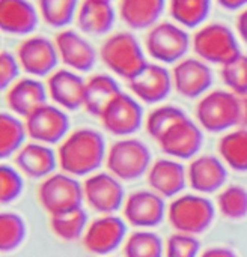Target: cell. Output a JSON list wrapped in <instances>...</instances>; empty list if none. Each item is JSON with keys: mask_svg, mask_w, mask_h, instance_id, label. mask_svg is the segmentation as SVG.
Instances as JSON below:
<instances>
[{"mask_svg": "<svg viewBox=\"0 0 247 257\" xmlns=\"http://www.w3.org/2000/svg\"><path fill=\"white\" fill-rule=\"evenodd\" d=\"M223 161L235 172H247V128H238L219 142Z\"/></svg>", "mask_w": 247, "mask_h": 257, "instance_id": "29", "label": "cell"}, {"mask_svg": "<svg viewBox=\"0 0 247 257\" xmlns=\"http://www.w3.org/2000/svg\"><path fill=\"white\" fill-rule=\"evenodd\" d=\"M39 23L38 9L29 0H0V27L5 33L24 36Z\"/></svg>", "mask_w": 247, "mask_h": 257, "instance_id": "21", "label": "cell"}, {"mask_svg": "<svg viewBox=\"0 0 247 257\" xmlns=\"http://www.w3.org/2000/svg\"><path fill=\"white\" fill-rule=\"evenodd\" d=\"M202 142L204 136L201 128L187 116L171 126L157 143L164 154L174 158L187 160L199 152Z\"/></svg>", "mask_w": 247, "mask_h": 257, "instance_id": "14", "label": "cell"}, {"mask_svg": "<svg viewBox=\"0 0 247 257\" xmlns=\"http://www.w3.org/2000/svg\"><path fill=\"white\" fill-rule=\"evenodd\" d=\"M121 92L122 90L113 77L107 74H95L86 81L83 108L89 114L100 117L103 111L106 110V107Z\"/></svg>", "mask_w": 247, "mask_h": 257, "instance_id": "27", "label": "cell"}, {"mask_svg": "<svg viewBox=\"0 0 247 257\" xmlns=\"http://www.w3.org/2000/svg\"><path fill=\"white\" fill-rule=\"evenodd\" d=\"M228 173L223 163L213 157L204 155L193 160L187 170V181L199 193H214L223 187Z\"/></svg>", "mask_w": 247, "mask_h": 257, "instance_id": "22", "label": "cell"}, {"mask_svg": "<svg viewBox=\"0 0 247 257\" xmlns=\"http://www.w3.org/2000/svg\"><path fill=\"white\" fill-rule=\"evenodd\" d=\"M217 3L228 11H237V9L247 8V0H217Z\"/></svg>", "mask_w": 247, "mask_h": 257, "instance_id": "44", "label": "cell"}, {"mask_svg": "<svg viewBox=\"0 0 247 257\" xmlns=\"http://www.w3.org/2000/svg\"><path fill=\"white\" fill-rule=\"evenodd\" d=\"M27 136L26 123L11 113L0 114V157L6 158L17 154L24 145Z\"/></svg>", "mask_w": 247, "mask_h": 257, "instance_id": "32", "label": "cell"}, {"mask_svg": "<svg viewBox=\"0 0 247 257\" xmlns=\"http://www.w3.org/2000/svg\"><path fill=\"white\" fill-rule=\"evenodd\" d=\"M27 136L36 143L53 145L60 142L69 130V117L56 105L44 104L26 117Z\"/></svg>", "mask_w": 247, "mask_h": 257, "instance_id": "10", "label": "cell"}, {"mask_svg": "<svg viewBox=\"0 0 247 257\" xmlns=\"http://www.w3.org/2000/svg\"><path fill=\"white\" fill-rule=\"evenodd\" d=\"M50 227L57 238L63 241H75L85 236L88 229V215L83 208H75L57 215H51Z\"/></svg>", "mask_w": 247, "mask_h": 257, "instance_id": "30", "label": "cell"}, {"mask_svg": "<svg viewBox=\"0 0 247 257\" xmlns=\"http://www.w3.org/2000/svg\"><path fill=\"white\" fill-rule=\"evenodd\" d=\"M20 62L17 56H14L9 51L0 53V87L8 89L11 84H14L18 80L20 74Z\"/></svg>", "mask_w": 247, "mask_h": 257, "instance_id": "40", "label": "cell"}, {"mask_svg": "<svg viewBox=\"0 0 247 257\" xmlns=\"http://www.w3.org/2000/svg\"><path fill=\"white\" fill-rule=\"evenodd\" d=\"M174 89L184 98L195 99L211 87L213 72L207 62L196 57H184L175 63L172 71Z\"/></svg>", "mask_w": 247, "mask_h": 257, "instance_id": "12", "label": "cell"}, {"mask_svg": "<svg viewBox=\"0 0 247 257\" xmlns=\"http://www.w3.org/2000/svg\"><path fill=\"white\" fill-rule=\"evenodd\" d=\"M125 223L113 215H104L94 220L83 236L85 248L97 256H106L115 251L125 238Z\"/></svg>", "mask_w": 247, "mask_h": 257, "instance_id": "15", "label": "cell"}, {"mask_svg": "<svg viewBox=\"0 0 247 257\" xmlns=\"http://www.w3.org/2000/svg\"><path fill=\"white\" fill-rule=\"evenodd\" d=\"M15 56L21 69L35 78L53 74L59 60L54 41L41 35L26 38L18 45Z\"/></svg>", "mask_w": 247, "mask_h": 257, "instance_id": "9", "label": "cell"}, {"mask_svg": "<svg viewBox=\"0 0 247 257\" xmlns=\"http://www.w3.org/2000/svg\"><path fill=\"white\" fill-rule=\"evenodd\" d=\"M128 87L140 101L155 104L171 93L174 87L172 74L161 65L148 63L136 77L128 80Z\"/></svg>", "mask_w": 247, "mask_h": 257, "instance_id": "16", "label": "cell"}, {"mask_svg": "<svg viewBox=\"0 0 247 257\" xmlns=\"http://www.w3.org/2000/svg\"><path fill=\"white\" fill-rule=\"evenodd\" d=\"M106 157L103 136L91 128H80L71 133L57 151L60 169L71 176L94 173Z\"/></svg>", "mask_w": 247, "mask_h": 257, "instance_id": "1", "label": "cell"}, {"mask_svg": "<svg viewBox=\"0 0 247 257\" xmlns=\"http://www.w3.org/2000/svg\"><path fill=\"white\" fill-rule=\"evenodd\" d=\"M38 199L42 208L51 215H57L75 208H81L85 199L83 187L68 173L50 175L38 188Z\"/></svg>", "mask_w": 247, "mask_h": 257, "instance_id": "8", "label": "cell"}, {"mask_svg": "<svg viewBox=\"0 0 247 257\" xmlns=\"http://www.w3.org/2000/svg\"><path fill=\"white\" fill-rule=\"evenodd\" d=\"M211 11V0H169V12L177 24L195 29L201 27Z\"/></svg>", "mask_w": 247, "mask_h": 257, "instance_id": "28", "label": "cell"}, {"mask_svg": "<svg viewBox=\"0 0 247 257\" xmlns=\"http://www.w3.org/2000/svg\"><path fill=\"white\" fill-rule=\"evenodd\" d=\"M86 81L71 69H57L47 80L48 96L65 110H78L85 102Z\"/></svg>", "mask_w": 247, "mask_h": 257, "instance_id": "19", "label": "cell"}, {"mask_svg": "<svg viewBox=\"0 0 247 257\" xmlns=\"http://www.w3.org/2000/svg\"><path fill=\"white\" fill-rule=\"evenodd\" d=\"M110 175L121 181L140 178L151 167V152L136 139H124L112 145L106 157Z\"/></svg>", "mask_w": 247, "mask_h": 257, "instance_id": "7", "label": "cell"}, {"mask_svg": "<svg viewBox=\"0 0 247 257\" xmlns=\"http://www.w3.org/2000/svg\"><path fill=\"white\" fill-rule=\"evenodd\" d=\"M26 223L23 217L14 212L0 215V248L5 253L17 250L26 239Z\"/></svg>", "mask_w": 247, "mask_h": 257, "instance_id": "34", "label": "cell"}, {"mask_svg": "<svg viewBox=\"0 0 247 257\" xmlns=\"http://www.w3.org/2000/svg\"><path fill=\"white\" fill-rule=\"evenodd\" d=\"M219 209L229 220H241L247 217V190L240 185L225 188L219 196Z\"/></svg>", "mask_w": 247, "mask_h": 257, "instance_id": "36", "label": "cell"}, {"mask_svg": "<svg viewBox=\"0 0 247 257\" xmlns=\"http://www.w3.org/2000/svg\"><path fill=\"white\" fill-rule=\"evenodd\" d=\"M222 78L235 95L247 93V56L240 54L222 66Z\"/></svg>", "mask_w": 247, "mask_h": 257, "instance_id": "37", "label": "cell"}, {"mask_svg": "<svg viewBox=\"0 0 247 257\" xmlns=\"http://www.w3.org/2000/svg\"><path fill=\"white\" fill-rule=\"evenodd\" d=\"M78 0H38V12L42 21L53 29L66 27L77 15Z\"/></svg>", "mask_w": 247, "mask_h": 257, "instance_id": "31", "label": "cell"}, {"mask_svg": "<svg viewBox=\"0 0 247 257\" xmlns=\"http://www.w3.org/2000/svg\"><path fill=\"white\" fill-rule=\"evenodd\" d=\"M23 191V179L20 173L9 167H0V200L2 203H11L15 200Z\"/></svg>", "mask_w": 247, "mask_h": 257, "instance_id": "39", "label": "cell"}, {"mask_svg": "<svg viewBox=\"0 0 247 257\" xmlns=\"http://www.w3.org/2000/svg\"><path fill=\"white\" fill-rule=\"evenodd\" d=\"M115 9L112 2L83 0L78 6L75 23L80 32L86 35H106L115 26Z\"/></svg>", "mask_w": 247, "mask_h": 257, "instance_id": "24", "label": "cell"}, {"mask_svg": "<svg viewBox=\"0 0 247 257\" xmlns=\"http://www.w3.org/2000/svg\"><path fill=\"white\" fill-rule=\"evenodd\" d=\"M56 161L57 157L54 152L42 143L24 145L15 154L17 169L32 179L48 178L56 167Z\"/></svg>", "mask_w": 247, "mask_h": 257, "instance_id": "25", "label": "cell"}, {"mask_svg": "<svg viewBox=\"0 0 247 257\" xmlns=\"http://www.w3.org/2000/svg\"><path fill=\"white\" fill-rule=\"evenodd\" d=\"M103 126L113 136H130L136 133L143 120L142 105L128 93L121 92L100 116Z\"/></svg>", "mask_w": 247, "mask_h": 257, "instance_id": "11", "label": "cell"}, {"mask_svg": "<svg viewBox=\"0 0 247 257\" xmlns=\"http://www.w3.org/2000/svg\"><path fill=\"white\" fill-rule=\"evenodd\" d=\"M201 257H238L231 248L226 247H213L204 251Z\"/></svg>", "mask_w": 247, "mask_h": 257, "instance_id": "42", "label": "cell"}, {"mask_svg": "<svg viewBox=\"0 0 247 257\" xmlns=\"http://www.w3.org/2000/svg\"><path fill=\"white\" fill-rule=\"evenodd\" d=\"M47 86H44L35 77L18 78L8 87L6 104L15 116L27 117L41 105L47 104Z\"/></svg>", "mask_w": 247, "mask_h": 257, "instance_id": "20", "label": "cell"}, {"mask_svg": "<svg viewBox=\"0 0 247 257\" xmlns=\"http://www.w3.org/2000/svg\"><path fill=\"white\" fill-rule=\"evenodd\" d=\"M88 205L100 214H113L124 205V188L118 178L109 173H95L83 184Z\"/></svg>", "mask_w": 247, "mask_h": 257, "instance_id": "13", "label": "cell"}, {"mask_svg": "<svg viewBox=\"0 0 247 257\" xmlns=\"http://www.w3.org/2000/svg\"><path fill=\"white\" fill-rule=\"evenodd\" d=\"M166 206L154 191H136L124 202V217L134 227H154L164 218Z\"/></svg>", "mask_w": 247, "mask_h": 257, "instance_id": "18", "label": "cell"}, {"mask_svg": "<svg viewBox=\"0 0 247 257\" xmlns=\"http://www.w3.org/2000/svg\"><path fill=\"white\" fill-rule=\"evenodd\" d=\"M161 238L148 230L131 233L124 244V257H163Z\"/></svg>", "mask_w": 247, "mask_h": 257, "instance_id": "33", "label": "cell"}, {"mask_svg": "<svg viewBox=\"0 0 247 257\" xmlns=\"http://www.w3.org/2000/svg\"><path fill=\"white\" fill-rule=\"evenodd\" d=\"M190 47V36L183 26L171 21L157 23L145 38L146 53L160 63H178Z\"/></svg>", "mask_w": 247, "mask_h": 257, "instance_id": "4", "label": "cell"}, {"mask_svg": "<svg viewBox=\"0 0 247 257\" xmlns=\"http://www.w3.org/2000/svg\"><path fill=\"white\" fill-rule=\"evenodd\" d=\"M100 57L113 74L127 81L136 77L148 65L145 50L130 32L110 35L101 45Z\"/></svg>", "mask_w": 247, "mask_h": 257, "instance_id": "2", "label": "cell"}, {"mask_svg": "<svg viewBox=\"0 0 247 257\" xmlns=\"http://www.w3.org/2000/svg\"><path fill=\"white\" fill-rule=\"evenodd\" d=\"M54 44L59 53V59L71 69L78 72H88L97 62V51L92 44L74 30H60Z\"/></svg>", "mask_w": 247, "mask_h": 257, "instance_id": "17", "label": "cell"}, {"mask_svg": "<svg viewBox=\"0 0 247 257\" xmlns=\"http://www.w3.org/2000/svg\"><path fill=\"white\" fill-rule=\"evenodd\" d=\"M184 117H187V114L180 107L161 105L149 113V116L146 119V131L155 142H158L161 139V136L171 126H174L177 122H180Z\"/></svg>", "mask_w": 247, "mask_h": 257, "instance_id": "35", "label": "cell"}, {"mask_svg": "<svg viewBox=\"0 0 247 257\" xmlns=\"http://www.w3.org/2000/svg\"><path fill=\"white\" fill-rule=\"evenodd\" d=\"M187 182V172L172 160H157L148 170V184L161 197H172L181 193Z\"/></svg>", "mask_w": 247, "mask_h": 257, "instance_id": "23", "label": "cell"}, {"mask_svg": "<svg viewBox=\"0 0 247 257\" xmlns=\"http://www.w3.org/2000/svg\"><path fill=\"white\" fill-rule=\"evenodd\" d=\"M166 257H198L199 241L193 235L175 233L169 236L164 245Z\"/></svg>", "mask_w": 247, "mask_h": 257, "instance_id": "38", "label": "cell"}, {"mask_svg": "<svg viewBox=\"0 0 247 257\" xmlns=\"http://www.w3.org/2000/svg\"><path fill=\"white\" fill-rule=\"evenodd\" d=\"M199 125L210 133H222L238 123V98L231 90L205 93L196 107Z\"/></svg>", "mask_w": 247, "mask_h": 257, "instance_id": "6", "label": "cell"}, {"mask_svg": "<svg viewBox=\"0 0 247 257\" xmlns=\"http://www.w3.org/2000/svg\"><path fill=\"white\" fill-rule=\"evenodd\" d=\"M166 6V0H119L121 20L134 30L154 27Z\"/></svg>", "mask_w": 247, "mask_h": 257, "instance_id": "26", "label": "cell"}, {"mask_svg": "<svg viewBox=\"0 0 247 257\" xmlns=\"http://www.w3.org/2000/svg\"><path fill=\"white\" fill-rule=\"evenodd\" d=\"M238 98V126L247 128V93L237 95Z\"/></svg>", "mask_w": 247, "mask_h": 257, "instance_id": "41", "label": "cell"}, {"mask_svg": "<svg viewBox=\"0 0 247 257\" xmlns=\"http://www.w3.org/2000/svg\"><path fill=\"white\" fill-rule=\"evenodd\" d=\"M101 2H112V0H101Z\"/></svg>", "mask_w": 247, "mask_h": 257, "instance_id": "45", "label": "cell"}, {"mask_svg": "<svg viewBox=\"0 0 247 257\" xmlns=\"http://www.w3.org/2000/svg\"><path fill=\"white\" fill-rule=\"evenodd\" d=\"M213 203L201 196H181L172 202L168 209L171 226L178 233L199 235L205 232L214 220Z\"/></svg>", "mask_w": 247, "mask_h": 257, "instance_id": "5", "label": "cell"}, {"mask_svg": "<svg viewBox=\"0 0 247 257\" xmlns=\"http://www.w3.org/2000/svg\"><path fill=\"white\" fill-rule=\"evenodd\" d=\"M192 42L196 56L207 63L223 66L241 54L235 33L223 23L201 26Z\"/></svg>", "mask_w": 247, "mask_h": 257, "instance_id": "3", "label": "cell"}, {"mask_svg": "<svg viewBox=\"0 0 247 257\" xmlns=\"http://www.w3.org/2000/svg\"><path fill=\"white\" fill-rule=\"evenodd\" d=\"M237 32L240 38L247 44V8H244L237 17Z\"/></svg>", "mask_w": 247, "mask_h": 257, "instance_id": "43", "label": "cell"}]
</instances>
